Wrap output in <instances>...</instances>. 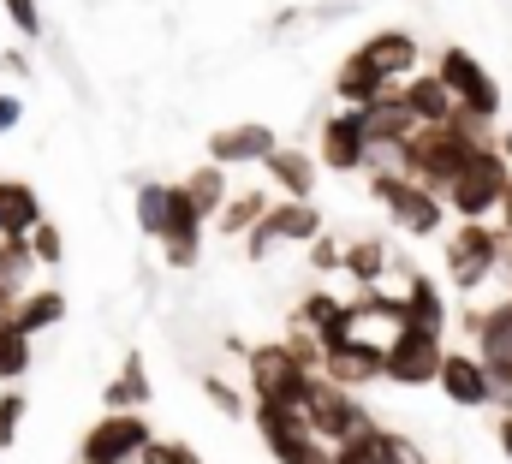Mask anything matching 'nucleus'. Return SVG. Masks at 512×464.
<instances>
[{
    "mask_svg": "<svg viewBox=\"0 0 512 464\" xmlns=\"http://www.w3.org/2000/svg\"><path fill=\"white\" fill-rule=\"evenodd\" d=\"M483 143H495L489 125H477V119L459 114V119H447V125H417V137H411L405 149L382 155V167H393V173H405V179H417V185H429V191L447 197V185L471 167V155H477Z\"/></svg>",
    "mask_w": 512,
    "mask_h": 464,
    "instance_id": "f257e3e1",
    "label": "nucleus"
},
{
    "mask_svg": "<svg viewBox=\"0 0 512 464\" xmlns=\"http://www.w3.org/2000/svg\"><path fill=\"white\" fill-rule=\"evenodd\" d=\"M507 191H512V161L501 155V143H483L471 155V167L447 185V215H459V221H495L501 203H507Z\"/></svg>",
    "mask_w": 512,
    "mask_h": 464,
    "instance_id": "f03ea898",
    "label": "nucleus"
},
{
    "mask_svg": "<svg viewBox=\"0 0 512 464\" xmlns=\"http://www.w3.org/2000/svg\"><path fill=\"white\" fill-rule=\"evenodd\" d=\"M370 197L387 209V221L399 232H411V238H435L447 227V197L405 179V173H393V167H370Z\"/></svg>",
    "mask_w": 512,
    "mask_h": 464,
    "instance_id": "7ed1b4c3",
    "label": "nucleus"
},
{
    "mask_svg": "<svg viewBox=\"0 0 512 464\" xmlns=\"http://www.w3.org/2000/svg\"><path fill=\"white\" fill-rule=\"evenodd\" d=\"M245 375H251L256 405H292V411H304L310 405V387H316V369H304L286 351V340H268V346L245 351Z\"/></svg>",
    "mask_w": 512,
    "mask_h": 464,
    "instance_id": "20e7f679",
    "label": "nucleus"
},
{
    "mask_svg": "<svg viewBox=\"0 0 512 464\" xmlns=\"http://www.w3.org/2000/svg\"><path fill=\"white\" fill-rule=\"evenodd\" d=\"M495 268H507V232L495 221H459L447 232V280H453V292L471 298Z\"/></svg>",
    "mask_w": 512,
    "mask_h": 464,
    "instance_id": "39448f33",
    "label": "nucleus"
},
{
    "mask_svg": "<svg viewBox=\"0 0 512 464\" xmlns=\"http://www.w3.org/2000/svg\"><path fill=\"white\" fill-rule=\"evenodd\" d=\"M435 78L447 84V96L459 102V114L477 119V125H495L501 119V84H495V72L471 54V48H441L435 54Z\"/></svg>",
    "mask_w": 512,
    "mask_h": 464,
    "instance_id": "423d86ee",
    "label": "nucleus"
},
{
    "mask_svg": "<svg viewBox=\"0 0 512 464\" xmlns=\"http://www.w3.org/2000/svg\"><path fill=\"white\" fill-rule=\"evenodd\" d=\"M304 423H310V435H316V441H328V447H340V441H358V435H370V429H376L370 405H364L358 393H346V387L322 381V375H316V387H310Z\"/></svg>",
    "mask_w": 512,
    "mask_h": 464,
    "instance_id": "0eeeda50",
    "label": "nucleus"
},
{
    "mask_svg": "<svg viewBox=\"0 0 512 464\" xmlns=\"http://www.w3.org/2000/svg\"><path fill=\"white\" fill-rule=\"evenodd\" d=\"M382 357H387L382 381H393V387H435V381H441V363H447V346H441V334L399 328L382 346Z\"/></svg>",
    "mask_w": 512,
    "mask_h": 464,
    "instance_id": "6e6552de",
    "label": "nucleus"
},
{
    "mask_svg": "<svg viewBox=\"0 0 512 464\" xmlns=\"http://www.w3.org/2000/svg\"><path fill=\"white\" fill-rule=\"evenodd\" d=\"M155 441L143 411H102L84 435V464H131L143 459V447Z\"/></svg>",
    "mask_w": 512,
    "mask_h": 464,
    "instance_id": "1a4fd4ad",
    "label": "nucleus"
},
{
    "mask_svg": "<svg viewBox=\"0 0 512 464\" xmlns=\"http://www.w3.org/2000/svg\"><path fill=\"white\" fill-rule=\"evenodd\" d=\"M387 375V357H382V340H364V334H346L334 346H322V381L358 393V387H376Z\"/></svg>",
    "mask_w": 512,
    "mask_h": 464,
    "instance_id": "9d476101",
    "label": "nucleus"
},
{
    "mask_svg": "<svg viewBox=\"0 0 512 464\" xmlns=\"http://www.w3.org/2000/svg\"><path fill=\"white\" fill-rule=\"evenodd\" d=\"M316 161H322L328 173H364V167H370V137H364V125H358L352 108H340V114L322 119Z\"/></svg>",
    "mask_w": 512,
    "mask_h": 464,
    "instance_id": "9b49d317",
    "label": "nucleus"
},
{
    "mask_svg": "<svg viewBox=\"0 0 512 464\" xmlns=\"http://www.w3.org/2000/svg\"><path fill=\"white\" fill-rule=\"evenodd\" d=\"M435 387H441L447 405H459V411H483V405H495V381H489V369H483L477 351H447Z\"/></svg>",
    "mask_w": 512,
    "mask_h": 464,
    "instance_id": "f8f14e48",
    "label": "nucleus"
},
{
    "mask_svg": "<svg viewBox=\"0 0 512 464\" xmlns=\"http://www.w3.org/2000/svg\"><path fill=\"white\" fill-rule=\"evenodd\" d=\"M352 54H358L364 66H376L393 90H399L405 78H417V60H423V48H417L411 30H376V36H364Z\"/></svg>",
    "mask_w": 512,
    "mask_h": 464,
    "instance_id": "ddd939ff",
    "label": "nucleus"
},
{
    "mask_svg": "<svg viewBox=\"0 0 512 464\" xmlns=\"http://www.w3.org/2000/svg\"><path fill=\"white\" fill-rule=\"evenodd\" d=\"M358 125H364V137H370V161L405 149V143L417 137V119H411V108L399 102V90L382 96V102H370V108H358Z\"/></svg>",
    "mask_w": 512,
    "mask_h": 464,
    "instance_id": "4468645a",
    "label": "nucleus"
},
{
    "mask_svg": "<svg viewBox=\"0 0 512 464\" xmlns=\"http://www.w3.org/2000/svg\"><path fill=\"white\" fill-rule=\"evenodd\" d=\"M274 149H280V137H274L262 119H245V125H221V131H209V161H215V167L268 161Z\"/></svg>",
    "mask_w": 512,
    "mask_h": 464,
    "instance_id": "2eb2a0df",
    "label": "nucleus"
},
{
    "mask_svg": "<svg viewBox=\"0 0 512 464\" xmlns=\"http://www.w3.org/2000/svg\"><path fill=\"white\" fill-rule=\"evenodd\" d=\"M262 173H268V185L280 191V203H310V197H316V179H322V161L280 143V149L262 161Z\"/></svg>",
    "mask_w": 512,
    "mask_h": 464,
    "instance_id": "dca6fc26",
    "label": "nucleus"
},
{
    "mask_svg": "<svg viewBox=\"0 0 512 464\" xmlns=\"http://www.w3.org/2000/svg\"><path fill=\"white\" fill-rule=\"evenodd\" d=\"M161 256H167V268H197V256H203V215L185 203V191H179V185H173V215H167Z\"/></svg>",
    "mask_w": 512,
    "mask_h": 464,
    "instance_id": "f3484780",
    "label": "nucleus"
},
{
    "mask_svg": "<svg viewBox=\"0 0 512 464\" xmlns=\"http://www.w3.org/2000/svg\"><path fill=\"white\" fill-rule=\"evenodd\" d=\"M405 328H423V334H447V298H441V286L429 280V274H417V268H405Z\"/></svg>",
    "mask_w": 512,
    "mask_h": 464,
    "instance_id": "a211bd4d",
    "label": "nucleus"
},
{
    "mask_svg": "<svg viewBox=\"0 0 512 464\" xmlns=\"http://www.w3.org/2000/svg\"><path fill=\"white\" fill-rule=\"evenodd\" d=\"M42 197L30 179H0V238H30L42 227Z\"/></svg>",
    "mask_w": 512,
    "mask_h": 464,
    "instance_id": "6ab92c4d",
    "label": "nucleus"
},
{
    "mask_svg": "<svg viewBox=\"0 0 512 464\" xmlns=\"http://www.w3.org/2000/svg\"><path fill=\"white\" fill-rule=\"evenodd\" d=\"M36 256H30V244L24 238H0V316H12L36 286Z\"/></svg>",
    "mask_w": 512,
    "mask_h": 464,
    "instance_id": "aec40b11",
    "label": "nucleus"
},
{
    "mask_svg": "<svg viewBox=\"0 0 512 464\" xmlns=\"http://www.w3.org/2000/svg\"><path fill=\"white\" fill-rule=\"evenodd\" d=\"M399 102L411 108V119H417V125H447V119H459V102L447 96V84H441L435 72L405 78V84H399Z\"/></svg>",
    "mask_w": 512,
    "mask_h": 464,
    "instance_id": "412c9836",
    "label": "nucleus"
},
{
    "mask_svg": "<svg viewBox=\"0 0 512 464\" xmlns=\"http://www.w3.org/2000/svg\"><path fill=\"white\" fill-rule=\"evenodd\" d=\"M382 96H393V84H387L376 66H364L358 54H346L340 72H334V102L358 114V108H370V102H382Z\"/></svg>",
    "mask_w": 512,
    "mask_h": 464,
    "instance_id": "4be33fe9",
    "label": "nucleus"
},
{
    "mask_svg": "<svg viewBox=\"0 0 512 464\" xmlns=\"http://www.w3.org/2000/svg\"><path fill=\"white\" fill-rule=\"evenodd\" d=\"M298 328H310L322 346H334V340H346L352 334V310H346V298H334V292H304V304H298V316H292Z\"/></svg>",
    "mask_w": 512,
    "mask_h": 464,
    "instance_id": "5701e85b",
    "label": "nucleus"
},
{
    "mask_svg": "<svg viewBox=\"0 0 512 464\" xmlns=\"http://www.w3.org/2000/svg\"><path fill=\"white\" fill-rule=\"evenodd\" d=\"M179 191H185V203L203 215V221H221V209H227V167H215V161H203V167H191L185 179H179Z\"/></svg>",
    "mask_w": 512,
    "mask_h": 464,
    "instance_id": "b1692460",
    "label": "nucleus"
},
{
    "mask_svg": "<svg viewBox=\"0 0 512 464\" xmlns=\"http://www.w3.org/2000/svg\"><path fill=\"white\" fill-rule=\"evenodd\" d=\"M0 322H12L24 340H36V334H48V328H60L66 322V292L60 286H42V292H30L12 316H0Z\"/></svg>",
    "mask_w": 512,
    "mask_h": 464,
    "instance_id": "393cba45",
    "label": "nucleus"
},
{
    "mask_svg": "<svg viewBox=\"0 0 512 464\" xmlns=\"http://www.w3.org/2000/svg\"><path fill=\"white\" fill-rule=\"evenodd\" d=\"M143 405H149V369H143L137 351H126L120 375L102 387V411H143Z\"/></svg>",
    "mask_w": 512,
    "mask_h": 464,
    "instance_id": "a878e982",
    "label": "nucleus"
},
{
    "mask_svg": "<svg viewBox=\"0 0 512 464\" xmlns=\"http://www.w3.org/2000/svg\"><path fill=\"white\" fill-rule=\"evenodd\" d=\"M131 209H137V232L161 244V238H167V215H173V185H161V179H143Z\"/></svg>",
    "mask_w": 512,
    "mask_h": 464,
    "instance_id": "bb28decb",
    "label": "nucleus"
},
{
    "mask_svg": "<svg viewBox=\"0 0 512 464\" xmlns=\"http://www.w3.org/2000/svg\"><path fill=\"white\" fill-rule=\"evenodd\" d=\"M387 262H393V256H387L382 238H358V244H346V262H340V268L352 274V286H358V292H376V286H382V274H387Z\"/></svg>",
    "mask_w": 512,
    "mask_h": 464,
    "instance_id": "cd10ccee",
    "label": "nucleus"
},
{
    "mask_svg": "<svg viewBox=\"0 0 512 464\" xmlns=\"http://www.w3.org/2000/svg\"><path fill=\"white\" fill-rule=\"evenodd\" d=\"M268 209H274V197H268V191H239V197H227V209H221V221H215V227L227 232V238H251V232L268 221Z\"/></svg>",
    "mask_w": 512,
    "mask_h": 464,
    "instance_id": "c85d7f7f",
    "label": "nucleus"
},
{
    "mask_svg": "<svg viewBox=\"0 0 512 464\" xmlns=\"http://www.w3.org/2000/svg\"><path fill=\"white\" fill-rule=\"evenodd\" d=\"M274 232H280V244H316L322 238V209L316 203H274Z\"/></svg>",
    "mask_w": 512,
    "mask_h": 464,
    "instance_id": "c756f323",
    "label": "nucleus"
},
{
    "mask_svg": "<svg viewBox=\"0 0 512 464\" xmlns=\"http://www.w3.org/2000/svg\"><path fill=\"white\" fill-rule=\"evenodd\" d=\"M30 363H36V340H24L12 322H0V387L24 381V375H30Z\"/></svg>",
    "mask_w": 512,
    "mask_h": 464,
    "instance_id": "7c9ffc66",
    "label": "nucleus"
},
{
    "mask_svg": "<svg viewBox=\"0 0 512 464\" xmlns=\"http://www.w3.org/2000/svg\"><path fill=\"white\" fill-rule=\"evenodd\" d=\"M274 464H334V447L328 441H316V435H298V441H280V447H268Z\"/></svg>",
    "mask_w": 512,
    "mask_h": 464,
    "instance_id": "2f4dec72",
    "label": "nucleus"
},
{
    "mask_svg": "<svg viewBox=\"0 0 512 464\" xmlns=\"http://www.w3.org/2000/svg\"><path fill=\"white\" fill-rule=\"evenodd\" d=\"M203 399H209V405H215L221 417H233V423H239V417L251 411V399H245V393H239V387H233L227 375H203Z\"/></svg>",
    "mask_w": 512,
    "mask_h": 464,
    "instance_id": "473e14b6",
    "label": "nucleus"
},
{
    "mask_svg": "<svg viewBox=\"0 0 512 464\" xmlns=\"http://www.w3.org/2000/svg\"><path fill=\"white\" fill-rule=\"evenodd\" d=\"M30 244V256H36V268H54V262H66V232L54 227V221H42V227L24 238Z\"/></svg>",
    "mask_w": 512,
    "mask_h": 464,
    "instance_id": "72a5a7b5",
    "label": "nucleus"
},
{
    "mask_svg": "<svg viewBox=\"0 0 512 464\" xmlns=\"http://www.w3.org/2000/svg\"><path fill=\"white\" fill-rule=\"evenodd\" d=\"M376 453H382V464H429L423 447L411 435H399V429H376Z\"/></svg>",
    "mask_w": 512,
    "mask_h": 464,
    "instance_id": "f704fd0d",
    "label": "nucleus"
},
{
    "mask_svg": "<svg viewBox=\"0 0 512 464\" xmlns=\"http://www.w3.org/2000/svg\"><path fill=\"white\" fill-rule=\"evenodd\" d=\"M24 417H30V399H24V393H0V447H12V441H18Z\"/></svg>",
    "mask_w": 512,
    "mask_h": 464,
    "instance_id": "c9c22d12",
    "label": "nucleus"
},
{
    "mask_svg": "<svg viewBox=\"0 0 512 464\" xmlns=\"http://www.w3.org/2000/svg\"><path fill=\"white\" fill-rule=\"evenodd\" d=\"M0 6H6V18L24 42H42V6L36 0H0Z\"/></svg>",
    "mask_w": 512,
    "mask_h": 464,
    "instance_id": "e433bc0d",
    "label": "nucleus"
},
{
    "mask_svg": "<svg viewBox=\"0 0 512 464\" xmlns=\"http://www.w3.org/2000/svg\"><path fill=\"white\" fill-rule=\"evenodd\" d=\"M137 464H203V459H197V447H185V441H161V435H155Z\"/></svg>",
    "mask_w": 512,
    "mask_h": 464,
    "instance_id": "4c0bfd02",
    "label": "nucleus"
},
{
    "mask_svg": "<svg viewBox=\"0 0 512 464\" xmlns=\"http://www.w3.org/2000/svg\"><path fill=\"white\" fill-rule=\"evenodd\" d=\"M376 429H382V423H376ZM376 429L358 435V441H340V447H334V464H382V453H376Z\"/></svg>",
    "mask_w": 512,
    "mask_h": 464,
    "instance_id": "58836bf2",
    "label": "nucleus"
},
{
    "mask_svg": "<svg viewBox=\"0 0 512 464\" xmlns=\"http://www.w3.org/2000/svg\"><path fill=\"white\" fill-rule=\"evenodd\" d=\"M340 262H346V244H334V238L322 232V238L310 244V268H316V274H334Z\"/></svg>",
    "mask_w": 512,
    "mask_h": 464,
    "instance_id": "ea45409f",
    "label": "nucleus"
},
{
    "mask_svg": "<svg viewBox=\"0 0 512 464\" xmlns=\"http://www.w3.org/2000/svg\"><path fill=\"white\" fill-rule=\"evenodd\" d=\"M268 215H274V209H268ZM274 244H280V232H274V221H262V227H256L251 238H245V256H251V262H262V256H268Z\"/></svg>",
    "mask_w": 512,
    "mask_h": 464,
    "instance_id": "a19ab883",
    "label": "nucleus"
},
{
    "mask_svg": "<svg viewBox=\"0 0 512 464\" xmlns=\"http://www.w3.org/2000/svg\"><path fill=\"white\" fill-rule=\"evenodd\" d=\"M18 119H24V102H18L12 90H0V137H6V131H18Z\"/></svg>",
    "mask_w": 512,
    "mask_h": 464,
    "instance_id": "79ce46f5",
    "label": "nucleus"
},
{
    "mask_svg": "<svg viewBox=\"0 0 512 464\" xmlns=\"http://www.w3.org/2000/svg\"><path fill=\"white\" fill-rule=\"evenodd\" d=\"M0 66H6V78H30V54H24V48H6Z\"/></svg>",
    "mask_w": 512,
    "mask_h": 464,
    "instance_id": "37998d69",
    "label": "nucleus"
},
{
    "mask_svg": "<svg viewBox=\"0 0 512 464\" xmlns=\"http://www.w3.org/2000/svg\"><path fill=\"white\" fill-rule=\"evenodd\" d=\"M495 441H501V453L512 459V405H501V423H495Z\"/></svg>",
    "mask_w": 512,
    "mask_h": 464,
    "instance_id": "c03bdc74",
    "label": "nucleus"
},
{
    "mask_svg": "<svg viewBox=\"0 0 512 464\" xmlns=\"http://www.w3.org/2000/svg\"><path fill=\"white\" fill-rule=\"evenodd\" d=\"M507 280H512V244H507Z\"/></svg>",
    "mask_w": 512,
    "mask_h": 464,
    "instance_id": "a18cd8bd",
    "label": "nucleus"
}]
</instances>
